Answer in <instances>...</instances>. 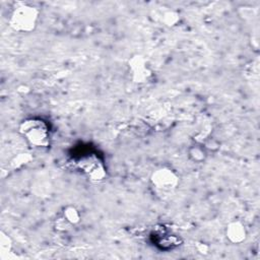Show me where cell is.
Wrapping results in <instances>:
<instances>
[{
	"label": "cell",
	"mask_w": 260,
	"mask_h": 260,
	"mask_svg": "<svg viewBox=\"0 0 260 260\" xmlns=\"http://www.w3.org/2000/svg\"><path fill=\"white\" fill-rule=\"evenodd\" d=\"M18 132L34 148H46L50 145V127L41 118H27L20 122Z\"/></svg>",
	"instance_id": "cell-1"
},
{
	"label": "cell",
	"mask_w": 260,
	"mask_h": 260,
	"mask_svg": "<svg viewBox=\"0 0 260 260\" xmlns=\"http://www.w3.org/2000/svg\"><path fill=\"white\" fill-rule=\"evenodd\" d=\"M39 19L40 10L38 7L20 2L12 9L8 23L12 30L19 34H28L37 28Z\"/></svg>",
	"instance_id": "cell-2"
},
{
	"label": "cell",
	"mask_w": 260,
	"mask_h": 260,
	"mask_svg": "<svg viewBox=\"0 0 260 260\" xmlns=\"http://www.w3.org/2000/svg\"><path fill=\"white\" fill-rule=\"evenodd\" d=\"M149 182L156 192L169 194L174 192L180 184V176L170 167H159L155 169L150 177Z\"/></svg>",
	"instance_id": "cell-3"
},
{
	"label": "cell",
	"mask_w": 260,
	"mask_h": 260,
	"mask_svg": "<svg viewBox=\"0 0 260 260\" xmlns=\"http://www.w3.org/2000/svg\"><path fill=\"white\" fill-rule=\"evenodd\" d=\"M127 68L131 80L135 83H145L152 76V70L146 58L141 54L132 55L127 62Z\"/></svg>",
	"instance_id": "cell-4"
},
{
	"label": "cell",
	"mask_w": 260,
	"mask_h": 260,
	"mask_svg": "<svg viewBox=\"0 0 260 260\" xmlns=\"http://www.w3.org/2000/svg\"><path fill=\"white\" fill-rule=\"evenodd\" d=\"M79 169L91 182L99 183L104 181L107 176L106 168L102 160L93 154L81 157L78 161Z\"/></svg>",
	"instance_id": "cell-5"
},
{
	"label": "cell",
	"mask_w": 260,
	"mask_h": 260,
	"mask_svg": "<svg viewBox=\"0 0 260 260\" xmlns=\"http://www.w3.org/2000/svg\"><path fill=\"white\" fill-rule=\"evenodd\" d=\"M224 237L233 245H240L248 238V230L245 222L235 218L230 220L224 228Z\"/></svg>",
	"instance_id": "cell-6"
},
{
	"label": "cell",
	"mask_w": 260,
	"mask_h": 260,
	"mask_svg": "<svg viewBox=\"0 0 260 260\" xmlns=\"http://www.w3.org/2000/svg\"><path fill=\"white\" fill-rule=\"evenodd\" d=\"M208 155H209L208 151L206 150V148L203 146L201 142H194L190 144L189 147L187 148L188 159L195 165L204 164Z\"/></svg>",
	"instance_id": "cell-7"
},
{
	"label": "cell",
	"mask_w": 260,
	"mask_h": 260,
	"mask_svg": "<svg viewBox=\"0 0 260 260\" xmlns=\"http://www.w3.org/2000/svg\"><path fill=\"white\" fill-rule=\"evenodd\" d=\"M61 215L72 225L75 226L81 221V213L80 210L72 204H68L63 207L61 211Z\"/></svg>",
	"instance_id": "cell-8"
},
{
	"label": "cell",
	"mask_w": 260,
	"mask_h": 260,
	"mask_svg": "<svg viewBox=\"0 0 260 260\" xmlns=\"http://www.w3.org/2000/svg\"><path fill=\"white\" fill-rule=\"evenodd\" d=\"M180 13L176 10H167L161 15V20L164 24L168 27L176 26L180 21Z\"/></svg>",
	"instance_id": "cell-9"
},
{
	"label": "cell",
	"mask_w": 260,
	"mask_h": 260,
	"mask_svg": "<svg viewBox=\"0 0 260 260\" xmlns=\"http://www.w3.org/2000/svg\"><path fill=\"white\" fill-rule=\"evenodd\" d=\"M32 159L31 155L26 152H20L17 155H15L11 160H10V166L13 169H18L21 168L25 165H27L30 160Z\"/></svg>",
	"instance_id": "cell-10"
},
{
	"label": "cell",
	"mask_w": 260,
	"mask_h": 260,
	"mask_svg": "<svg viewBox=\"0 0 260 260\" xmlns=\"http://www.w3.org/2000/svg\"><path fill=\"white\" fill-rule=\"evenodd\" d=\"M13 247V242L11 237L4 231L0 232V251L2 254H7L11 252Z\"/></svg>",
	"instance_id": "cell-11"
},
{
	"label": "cell",
	"mask_w": 260,
	"mask_h": 260,
	"mask_svg": "<svg viewBox=\"0 0 260 260\" xmlns=\"http://www.w3.org/2000/svg\"><path fill=\"white\" fill-rule=\"evenodd\" d=\"M201 143L206 148L208 153L216 152L220 148V142L215 137L212 136H207Z\"/></svg>",
	"instance_id": "cell-12"
},
{
	"label": "cell",
	"mask_w": 260,
	"mask_h": 260,
	"mask_svg": "<svg viewBox=\"0 0 260 260\" xmlns=\"http://www.w3.org/2000/svg\"><path fill=\"white\" fill-rule=\"evenodd\" d=\"M55 228L59 232H65V231H68L70 228H72V225L62 215H60V217L56 220Z\"/></svg>",
	"instance_id": "cell-13"
},
{
	"label": "cell",
	"mask_w": 260,
	"mask_h": 260,
	"mask_svg": "<svg viewBox=\"0 0 260 260\" xmlns=\"http://www.w3.org/2000/svg\"><path fill=\"white\" fill-rule=\"evenodd\" d=\"M195 248L198 251V253L201 255H208L210 251V246L204 242H197L195 245Z\"/></svg>",
	"instance_id": "cell-14"
}]
</instances>
